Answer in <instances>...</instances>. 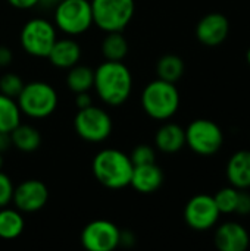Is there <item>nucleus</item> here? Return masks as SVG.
Returning <instances> with one entry per match:
<instances>
[{
	"mask_svg": "<svg viewBox=\"0 0 250 251\" xmlns=\"http://www.w3.org/2000/svg\"><path fill=\"white\" fill-rule=\"evenodd\" d=\"M97 97L108 106L124 104L133 91V75L122 62L105 60L94 71V85Z\"/></svg>",
	"mask_w": 250,
	"mask_h": 251,
	"instance_id": "obj_1",
	"label": "nucleus"
},
{
	"mask_svg": "<svg viewBox=\"0 0 250 251\" xmlns=\"http://www.w3.org/2000/svg\"><path fill=\"white\" fill-rule=\"evenodd\" d=\"M134 165L128 154L116 149L100 150L91 163L94 178L109 190H122L130 185Z\"/></svg>",
	"mask_w": 250,
	"mask_h": 251,
	"instance_id": "obj_2",
	"label": "nucleus"
},
{
	"mask_svg": "<svg viewBox=\"0 0 250 251\" xmlns=\"http://www.w3.org/2000/svg\"><path fill=\"white\" fill-rule=\"evenodd\" d=\"M141 106L155 121L171 119L180 107V93L174 82L161 78L149 82L141 93Z\"/></svg>",
	"mask_w": 250,
	"mask_h": 251,
	"instance_id": "obj_3",
	"label": "nucleus"
},
{
	"mask_svg": "<svg viewBox=\"0 0 250 251\" xmlns=\"http://www.w3.org/2000/svg\"><path fill=\"white\" fill-rule=\"evenodd\" d=\"M16 103L22 115L31 119H44L53 115L57 107L59 97L56 90L44 81H31L24 85L16 97Z\"/></svg>",
	"mask_w": 250,
	"mask_h": 251,
	"instance_id": "obj_4",
	"label": "nucleus"
},
{
	"mask_svg": "<svg viewBox=\"0 0 250 251\" xmlns=\"http://www.w3.org/2000/svg\"><path fill=\"white\" fill-rule=\"evenodd\" d=\"M56 29L75 37L87 32L93 25V10L90 0H60L53 9Z\"/></svg>",
	"mask_w": 250,
	"mask_h": 251,
	"instance_id": "obj_5",
	"label": "nucleus"
},
{
	"mask_svg": "<svg viewBox=\"0 0 250 251\" xmlns=\"http://www.w3.org/2000/svg\"><path fill=\"white\" fill-rule=\"evenodd\" d=\"M93 24L103 32L124 31L136 12L134 0H91Z\"/></svg>",
	"mask_w": 250,
	"mask_h": 251,
	"instance_id": "obj_6",
	"label": "nucleus"
},
{
	"mask_svg": "<svg viewBox=\"0 0 250 251\" xmlns=\"http://www.w3.org/2000/svg\"><path fill=\"white\" fill-rule=\"evenodd\" d=\"M57 40V31L53 22L44 18H32L24 24L19 43L22 50L32 57H47L55 41Z\"/></svg>",
	"mask_w": 250,
	"mask_h": 251,
	"instance_id": "obj_7",
	"label": "nucleus"
},
{
	"mask_svg": "<svg viewBox=\"0 0 250 251\" xmlns=\"http://www.w3.org/2000/svg\"><path fill=\"white\" fill-rule=\"evenodd\" d=\"M186 131V146L199 156H214L224 144L221 126L211 119H194Z\"/></svg>",
	"mask_w": 250,
	"mask_h": 251,
	"instance_id": "obj_8",
	"label": "nucleus"
},
{
	"mask_svg": "<svg viewBox=\"0 0 250 251\" xmlns=\"http://www.w3.org/2000/svg\"><path fill=\"white\" fill-rule=\"evenodd\" d=\"M74 128L81 140L87 143H102L111 137L113 125L111 115L105 109L91 104L85 109H78Z\"/></svg>",
	"mask_w": 250,
	"mask_h": 251,
	"instance_id": "obj_9",
	"label": "nucleus"
},
{
	"mask_svg": "<svg viewBox=\"0 0 250 251\" xmlns=\"http://www.w3.org/2000/svg\"><path fill=\"white\" fill-rule=\"evenodd\" d=\"M220 210L214 196L197 194L192 197L184 207V221L193 231L205 232L214 228L220 221Z\"/></svg>",
	"mask_w": 250,
	"mask_h": 251,
	"instance_id": "obj_10",
	"label": "nucleus"
},
{
	"mask_svg": "<svg viewBox=\"0 0 250 251\" xmlns=\"http://www.w3.org/2000/svg\"><path fill=\"white\" fill-rule=\"evenodd\" d=\"M121 229L111 221L97 219L87 224L81 232V244L88 251H113L119 247Z\"/></svg>",
	"mask_w": 250,
	"mask_h": 251,
	"instance_id": "obj_11",
	"label": "nucleus"
},
{
	"mask_svg": "<svg viewBox=\"0 0 250 251\" xmlns=\"http://www.w3.org/2000/svg\"><path fill=\"white\" fill-rule=\"evenodd\" d=\"M49 201V188L38 179H28L21 182L13 190L12 203L22 213H35L41 210Z\"/></svg>",
	"mask_w": 250,
	"mask_h": 251,
	"instance_id": "obj_12",
	"label": "nucleus"
},
{
	"mask_svg": "<svg viewBox=\"0 0 250 251\" xmlns=\"http://www.w3.org/2000/svg\"><path fill=\"white\" fill-rule=\"evenodd\" d=\"M230 34V21L225 15L220 12H212L205 15L196 25L197 40L208 46L217 47L222 44Z\"/></svg>",
	"mask_w": 250,
	"mask_h": 251,
	"instance_id": "obj_13",
	"label": "nucleus"
},
{
	"mask_svg": "<svg viewBox=\"0 0 250 251\" xmlns=\"http://www.w3.org/2000/svg\"><path fill=\"white\" fill-rule=\"evenodd\" d=\"M214 243L220 251H246L250 246V235L242 224L230 221L217 226Z\"/></svg>",
	"mask_w": 250,
	"mask_h": 251,
	"instance_id": "obj_14",
	"label": "nucleus"
},
{
	"mask_svg": "<svg viewBox=\"0 0 250 251\" xmlns=\"http://www.w3.org/2000/svg\"><path fill=\"white\" fill-rule=\"evenodd\" d=\"M164 184V172L155 163L134 166L130 185L141 194H152Z\"/></svg>",
	"mask_w": 250,
	"mask_h": 251,
	"instance_id": "obj_15",
	"label": "nucleus"
},
{
	"mask_svg": "<svg viewBox=\"0 0 250 251\" xmlns=\"http://www.w3.org/2000/svg\"><path fill=\"white\" fill-rule=\"evenodd\" d=\"M227 181L237 190L250 188V150L236 151L225 166Z\"/></svg>",
	"mask_w": 250,
	"mask_h": 251,
	"instance_id": "obj_16",
	"label": "nucleus"
},
{
	"mask_svg": "<svg viewBox=\"0 0 250 251\" xmlns=\"http://www.w3.org/2000/svg\"><path fill=\"white\" fill-rule=\"evenodd\" d=\"M47 59L57 69H69L75 66L77 63H80L81 47L72 38L56 40Z\"/></svg>",
	"mask_w": 250,
	"mask_h": 251,
	"instance_id": "obj_17",
	"label": "nucleus"
},
{
	"mask_svg": "<svg viewBox=\"0 0 250 251\" xmlns=\"http://www.w3.org/2000/svg\"><path fill=\"white\" fill-rule=\"evenodd\" d=\"M155 146L162 153H177L186 146V131L177 124H164L155 134Z\"/></svg>",
	"mask_w": 250,
	"mask_h": 251,
	"instance_id": "obj_18",
	"label": "nucleus"
},
{
	"mask_svg": "<svg viewBox=\"0 0 250 251\" xmlns=\"http://www.w3.org/2000/svg\"><path fill=\"white\" fill-rule=\"evenodd\" d=\"M12 146L22 153H32L41 146V134L37 128L19 124L10 131Z\"/></svg>",
	"mask_w": 250,
	"mask_h": 251,
	"instance_id": "obj_19",
	"label": "nucleus"
},
{
	"mask_svg": "<svg viewBox=\"0 0 250 251\" xmlns=\"http://www.w3.org/2000/svg\"><path fill=\"white\" fill-rule=\"evenodd\" d=\"M25 229V219L22 212L16 207H1L0 209V238L1 240H16Z\"/></svg>",
	"mask_w": 250,
	"mask_h": 251,
	"instance_id": "obj_20",
	"label": "nucleus"
},
{
	"mask_svg": "<svg viewBox=\"0 0 250 251\" xmlns=\"http://www.w3.org/2000/svg\"><path fill=\"white\" fill-rule=\"evenodd\" d=\"M128 53V41L124 37L122 31L106 32L102 41V54L105 60L122 62Z\"/></svg>",
	"mask_w": 250,
	"mask_h": 251,
	"instance_id": "obj_21",
	"label": "nucleus"
},
{
	"mask_svg": "<svg viewBox=\"0 0 250 251\" xmlns=\"http://www.w3.org/2000/svg\"><path fill=\"white\" fill-rule=\"evenodd\" d=\"M94 85V71L90 66L77 63L68 69L66 74V87L72 93L90 91Z\"/></svg>",
	"mask_w": 250,
	"mask_h": 251,
	"instance_id": "obj_22",
	"label": "nucleus"
},
{
	"mask_svg": "<svg viewBox=\"0 0 250 251\" xmlns=\"http://www.w3.org/2000/svg\"><path fill=\"white\" fill-rule=\"evenodd\" d=\"M156 74L158 78L175 84L184 74V62L177 54H164L156 63Z\"/></svg>",
	"mask_w": 250,
	"mask_h": 251,
	"instance_id": "obj_23",
	"label": "nucleus"
},
{
	"mask_svg": "<svg viewBox=\"0 0 250 251\" xmlns=\"http://www.w3.org/2000/svg\"><path fill=\"white\" fill-rule=\"evenodd\" d=\"M21 116L16 100L0 93V132H10L21 124Z\"/></svg>",
	"mask_w": 250,
	"mask_h": 251,
	"instance_id": "obj_24",
	"label": "nucleus"
},
{
	"mask_svg": "<svg viewBox=\"0 0 250 251\" xmlns=\"http://www.w3.org/2000/svg\"><path fill=\"white\" fill-rule=\"evenodd\" d=\"M237 197H239V190L234 187H224L217 194L214 196V200L217 203V207L221 215H230L236 212V204H237Z\"/></svg>",
	"mask_w": 250,
	"mask_h": 251,
	"instance_id": "obj_25",
	"label": "nucleus"
},
{
	"mask_svg": "<svg viewBox=\"0 0 250 251\" xmlns=\"http://www.w3.org/2000/svg\"><path fill=\"white\" fill-rule=\"evenodd\" d=\"M24 85H25V82L18 74L6 72L0 76V93L10 97V99L16 100V97L22 91Z\"/></svg>",
	"mask_w": 250,
	"mask_h": 251,
	"instance_id": "obj_26",
	"label": "nucleus"
},
{
	"mask_svg": "<svg viewBox=\"0 0 250 251\" xmlns=\"http://www.w3.org/2000/svg\"><path fill=\"white\" fill-rule=\"evenodd\" d=\"M130 159H131L134 166L149 165V163H155L156 162V153H155L153 147H150L147 144H140V146H137L133 150Z\"/></svg>",
	"mask_w": 250,
	"mask_h": 251,
	"instance_id": "obj_27",
	"label": "nucleus"
},
{
	"mask_svg": "<svg viewBox=\"0 0 250 251\" xmlns=\"http://www.w3.org/2000/svg\"><path fill=\"white\" fill-rule=\"evenodd\" d=\"M13 182L12 179L0 171V209L12 203L13 199Z\"/></svg>",
	"mask_w": 250,
	"mask_h": 251,
	"instance_id": "obj_28",
	"label": "nucleus"
},
{
	"mask_svg": "<svg viewBox=\"0 0 250 251\" xmlns=\"http://www.w3.org/2000/svg\"><path fill=\"white\" fill-rule=\"evenodd\" d=\"M240 216H248L250 215V193L248 190H239V197H237V204H236V212Z\"/></svg>",
	"mask_w": 250,
	"mask_h": 251,
	"instance_id": "obj_29",
	"label": "nucleus"
},
{
	"mask_svg": "<svg viewBox=\"0 0 250 251\" xmlns=\"http://www.w3.org/2000/svg\"><path fill=\"white\" fill-rule=\"evenodd\" d=\"M12 7L19 9V10H28L35 6H38L40 0H6Z\"/></svg>",
	"mask_w": 250,
	"mask_h": 251,
	"instance_id": "obj_30",
	"label": "nucleus"
},
{
	"mask_svg": "<svg viewBox=\"0 0 250 251\" xmlns=\"http://www.w3.org/2000/svg\"><path fill=\"white\" fill-rule=\"evenodd\" d=\"M75 104L78 109H85L88 106L93 104V100H91V96L88 94V91H83V93H77L75 96Z\"/></svg>",
	"mask_w": 250,
	"mask_h": 251,
	"instance_id": "obj_31",
	"label": "nucleus"
},
{
	"mask_svg": "<svg viewBox=\"0 0 250 251\" xmlns=\"http://www.w3.org/2000/svg\"><path fill=\"white\" fill-rule=\"evenodd\" d=\"M13 60V51L7 46H0V68H6Z\"/></svg>",
	"mask_w": 250,
	"mask_h": 251,
	"instance_id": "obj_32",
	"label": "nucleus"
},
{
	"mask_svg": "<svg viewBox=\"0 0 250 251\" xmlns=\"http://www.w3.org/2000/svg\"><path fill=\"white\" fill-rule=\"evenodd\" d=\"M136 244V235L130 231H121V235H119V246L121 247H133Z\"/></svg>",
	"mask_w": 250,
	"mask_h": 251,
	"instance_id": "obj_33",
	"label": "nucleus"
},
{
	"mask_svg": "<svg viewBox=\"0 0 250 251\" xmlns=\"http://www.w3.org/2000/svg\"><path fill=\"white\" fill-rule=\"evenodd\" d=\"M12 147V138L10 132H0V153L3 154Z\"/></svg>",
	"mask_w": 250,
	"mask_h": 251,
	"instance_id": "obj_34",
	"label": "nucleus"
},
{
	"mask_svg": "<svg viewBox=\"0 0 250 251\" xmlns=\"http://www.w3.org/2000/svg\"><path fill=\"white\" fill-rule=\"evenodd\" d=\"M59 1H60V0H40L38 6H41V7H44V9H55L56 4H57Z\"/></svg>",
	"mask_w": 250,
	"mask_h": 251,
	"instance_id": "obj_35",
	"label": "nucleus"
},
{
	"mask_svg": "<svg viewBox=\"0 0 250 251\" xmlns=\"http://www.w3.org/2000/svg\"><path fill=\"white\" fill-rule=\"evenodd\" d=\"M246 60H248V63L250 65V47L248 49V51H246Z\"/></svg>",
	"mask_w": 250,
	"mask_h": 251,
	"instance_id": "obj_36",
	"label": "nucleus"
},
{
	"mask_svg": "<svg viewBox=\"0 0 250 251\" xmlns=\"http://www.w3.org/2000/svg\"><path fill=\"white\" fill-rule=\"evenodd\" d=\"M1 168H3V156L0 153V171H1Z\"/></svg>",
	"mask_w": 250,
	"mask_h": 251,
	"instance_id": "obj_37",
	"label": "nucleus"
}]
</instances>
